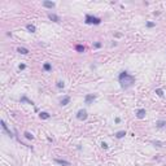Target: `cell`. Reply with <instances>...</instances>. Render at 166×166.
Returning <instances> with one entry per match:
<instances>
[{"label": "cell", "instance_id": "obj_1", "mask_svg": "<svg viewBox=\"0 0 166 166\" xmlns=\"http://www.w3.org/2000/svg\"><path fill=\"white\" fill-rule=\"evenodd\" d=\"M118 82H120V84H121L122 88H129L135 83V77L131 75L129 71L124 70V71H121L120 73V75H118Z\"/></svg>", "mask_w": 166, "mask_h": 166}, {"label": "cell", "instance_id": "obj_2", "mask_svg": "<svg viewBox=\"0 0 166 166\" xmlns=\"http://www.w3.org/2000/svg\"><path fill=\"white\" fill-rule=\"evenodd\" d=\"M84 22L87 25H100L101 23V18L95 17V16H91V14H86Z\"/></svg>", "mask_w": 166, "mask_h": 166}, {"label": "cell", "instance_id": "obj_3", "mask_svg": "<svg viewBox=\"0 0 166 166\" xmlns=\"http://www.w3.org/2000/svg\"><path fill=\"white\" fill-rule=\"evenodd\" d=\"M87 117H88V114H87V110H86V109L78 110V113H77V118H78L79 121H84V120H87Z\"/></svg>", "mask_w": 166, "mask_h": 166}, {"label": "cell", "instance_id": "obj_4", "mask_svg": "<svg viewBox=\"0 0 166 166\" xmlns=\"http://www.w3.org/2000/svg\"><path fill=\"white\" fill-rule=\"evenodd\" d=\"M95 99H96V95H93V93H88V95H86V97H84V104L90 105Z\"/></svg>", "mask_w": 166, "mask_h": 166}, {"label": "cell", "instance_id": "obj_5", "mask_svg": "<svg viewBox=\"0 0 166 166\" xmlns=\"http://www.w3.org/2000/svg\"><path fill=\"white\" fill-rule=\"evenodd\" d=\"M55 162L61 166H70V162L69 161H65V160H60V158H55Z\"/></svg>", "mask_w": 166, "mask_h": 166}, {"label": "cell", "instance_id": "obj_6", "mask_svg": "<svg viewBox=\"0 0 166 166\" xmlns=\"http://www.w3.org/2000/svg\"><path fill=\"white\" fill-rule=\"evenodd\" d=\"M145 114H147L145 109H139V110L136 112V117L139 118V120H143V118L145 117Z\"/></svg>", "mask_w": 166, "mask_h": 166}, {"label": "cell", "instance_id": "obj_7", "mask_svg": "<svg viewBox=\"0 0 166 166\" xmlns=\"http://www.w3.org/2000/svg\"><path fill=\"white\" fill-rule=\"evenodd\" d=\"M48 18L53 22H60V17L57 14H55V13H48Z\"/></svg>", "mask_w": 166, "mask_h": 166}, {"label": "cell", "instance_id": "obj_8", "mask_svg": "<svg viewBox=\"0 0 166 166\" xmlns=\"http://www.w3.org/2000/svg\"><path fill=\"white\" fill-rule=\"evenodd\" d=\"M1 127H3V129H4V130H5V132H7V134H8V135H9V136H10V138H12V136H13V134H12V132H10V130H9V129H8V126H7V123H5V122H4V121H1Z\"/></svg>", "mask_w": 166, "mask_h": 166}, {"label": "cell", "instance_id": "obj_9", "mask_svg": "<svg viewBox=\"0 0 166 166\" xmlns=\"http://www.w3.org/2000/svg\"><path fill=\"white\" fill-rule=\"evenodd\" d=\"M43 7L52 9V8H55V7H56V4H55V3H52V1H43Z\"/></svg>", "mask_w": 166, "mask_h": 166}, {"label": "cell", "instance_id": "obj_10", "mask_svg": "<svg viewBox=\"0 0 166 166\" xmlns=\"http://www.w3.org/2000/svg\"><path fill=\"white\" fill-rule=\"evenodd\" d=\"M26 29H27V31H30V32H35V31H37V27H35V25H32V23H27L26 25Z\"/></svg>", "mask_w": 166, "mask_h": 166}, {"label": "cell", "instance_id": "obj_11", "mask_svg": "<svg viewBox=\"0 0 166 166\" xmlns=\"http://www.w3.org/2000/svg\"><path fill=\"white\" fill-rule=\"evenodd\" d=\"M17 52H18V53H21V55H27V53H29V49L25 48V47H18Z\"/></svg>", "mask_w": 166, "mask_h": 166}, {"label": "cell", "instance_id": "obj_12", "mask_svg": "<svg viewBox=\"0 0 166 166\" xmlns=\"http://www.w3.org/2000/svg\"><path fill=\"white\" fill-rule=\"evenodd\" d=\"M69 103H70V96H65V97H64L61 101H60V104H61L62 106H65V105H68Z\"/></svg>", "mask_w": 166, "mask_h": 166}, {"label": "cell", "instance_id": "obj_13", "mask_svg": "<svg viewBox=\"0 0 166 166\" xmlns=\"http://www.w3.org/2000/svg\"><path fill=\"white\" fill-rule=\"evenodd\" d=\"M39 117L42 118V120H48V118L51 117V114H49V113H47V112H40Z\"/></svg>", "mask_w": 166, "mask_h": 166}, {"label": "cell", "instance_id": "obj_14", "mask_svg": "<svg viewBox=\"0 0 166 166\" xmlns=\"http://www.w3.org/2000/svg\"><path fill=\"white\" fill-rule=\"evenodd\" d=\"M124 135H126V131H118V132H115V138H117V139H122V138H124Z\"/></svg>", "mask_w": 166, "mask_h": 166}, {"label": "cell", "instance_id": "obj_15", "mask_svg": "<svg viewBox=\"0 0 166 166\" xmlns=\"http://www.w3.org/2000/svg\"><path fill=\"white\" fill-rule=\"evenodd\" d=\"M23 135H25V138H26V139H29V140H32V139H34V135H31L29 131H25Z\"/></svg>", "mask_w": 166, "mask_h": 166}, {"label": "cell", "instance_id": "obj_16", "mask_svg": "<svg viewBox=\"0 0 166 166\" xmlns=\"http://www.w3.org/2000/svg\"><path fill=\"white\" fill-rule=\"evenodd\" d=\"M75 49H77L78 52H81V53H82V52H84V47H83L82 44H77V46H75Z\"/></svg>", "mask_w": 166, "mask_h": 166}, {"label": "cell", "instance_id": "obj_17", "mask_svg": "<svg viewBox=\"0 0 166 166\" xmlns=\"http://www.w3.org/2000/svg\"><path fill=\"white\" fill-rule=\"evenodd\" d=\"M156 126L157 127H164V126H166V121H157V123H156Z\"/></svg>", "mask_w": 166, "mask_h": 166}, {"label": "cell", "instance_id": "obj_18", "mask_svg": "<svg viewBox=\"0 0 166 166\" xmlns=\"http://www.w3.org/2000/svg\"><path fill=\"white\" fill-rule=\"evenodd\" d=\"M43 68H44V70H46V71H51L52 66H51V64L46 62V64H44V65H43Z\"/></svg>", "mask_w": 166, "mask_h": 166}, {"label": "cell", "instance_id": "obj_19", "mask_svg": "<svg viewBox=\"0 0 166 166\" xmlns=\"http://www.w3.org/2000/svg\"><path fill=\"white\" fill-rule=\"evenodd\" d=\"M156 93L160 96V97H162V96H164V90H161V88H157V90H156Z\"/></svg>", "mask_w": 166, "mask_h": 166}, {"label": "cell", "instance_id": "obj_20", "mask_svg": "<svg viewBox=\"0 0 166 166\" xmlns=\"http://www.w3.org/2000/svg\"><path fill=\"white\" fill-rule=\"evenodd\" d=\"M21 101H27V103H29V104H31V105H34V103H32V101H30V100H29V99H27V97H26V96H23V97H22V99H21Z\"/></svg>", "mask_w": 166, "mask_h": 166}, {"label": "cell", "instance_id": "obj_21", "mask_svg": "<svg viewBox=\"0 0 166 166\" xmlns=\"http://www.w3.org/2000/svg\"><path fill=\"white\" fill-rule=\"evenodd\" d=\"M57 87H59V88H64V86H65V84H64V82H61V81H59V82H57Z\"/></svg>", "mask_w": 166, "mask_h": 166}, {"label": "cell", "instance_id": "obj_22", "mask_svg": "<svg viewBox=\"0 0 166 166\" xmlns=\"http://www.w3.org/2000/svg\"><path fill=\"white\" fill-rule=\"evenodd\" d=\"M154 26H156L154 22H147V27H154Z\"/></svg>", "mask_w": 166, "mask_h": 166}, {"label": "cell", "instance_id": "obj_23", "mask_svg": "<svg viewBox=\"0 0 166 166\" xmlns=\"http://www.w3.org/2000/svg\"><path fill=\"white\" fill-rule=\"evenodd\" d=\"M101 46H103V44L99 43V42H96V43L93 44V47H95V48H101Z\"/></svg>", "mask_w": 166, "mask_h": 166}, {"label": "cell", "instance_id": "obj_24", "mask_svg": "<svg viewBox=\"0 0 166 166\" xmlns=\"http://www.w3.org/2000/svg\"><path fill=\"white\" fill-rule=\"evenodd\" d=\"M18 69H20V70H25V69H26V65H25V64H21V65L18 66Z\"/></svg>", "mask_w": 166, "mask_h": 166}, {"label": "cell", "instance_id": "obj_25", "mask_svg": "<svg viewBox=\"0 0 166 166\" xmlns=\"http://www.w3.org/2000/svg\"><path fill=\"white\" fill-rule=\"evenodd\" d=\"M101 147H103L104 149H108V144H106V143H101Z\"/></svg>", "mask_w": 166, "mask_h": 166}]
</instances>
